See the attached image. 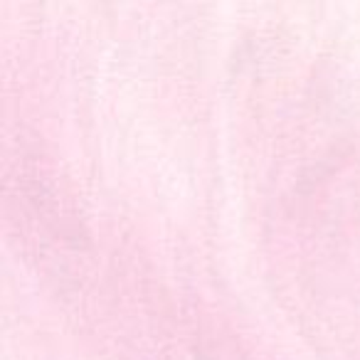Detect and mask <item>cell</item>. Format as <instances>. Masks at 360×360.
I'll return each mask as SVG.
<instances>
[]
</instances>
